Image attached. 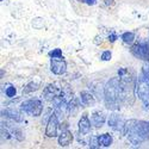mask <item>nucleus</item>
<instances>
[{
    "label": "nucleus",
    "instance_id": "nucleus-1",
    "mask_svg": "<svg viewBox=\"0 0 149 149\" xmlns=\"http://www.w3.org/2000/svg\"><path fill=\"white\" fill-rule=\"evenodd\" d=\"M123 135L127 136L131 144L140 146L142 142L149 140V122L137 119L127 120Z\"/></svg>",
    "mask_w": 149,
    "mask_h": 149
},
{
    "label": "nucleus",
    "instance_id": "nucleus-2",
    "mask_svg": "<svg viewBox=\"0 0 149 149\" xmlns=\"http://www.w3.org/2000/svg\"><path fill=\"white\" fill-rule=\"evenodd\" d=\"M118 75L120 80V97L122 104L132 105L135 100V91H136V80L134 73L130 69L122 68L118 70Z\"/></svg>",
    "mask_w": 149,
    "mask_h": 149
},
{
    "label": "nucleus",
    "instance_id": "nucleus-3",
    "mask_svg": "<svg viewBox=\"0 0 149 149\" xmlns=\"http://www.w3.org/2000/svg\"><path fill=\"white\" fill-rule=\"evenodd\" d=\"M104 100L109 110H118L122 104L120 97V80L119 78L110 79L104 86Z\"/></svg>",
    "mask_w": 149,
    "mask_h": 149
},
{
    "label": "nucleus",
    "instance_id": "nucleus-4",
    "mask_svg": "<svg viewBox=\"0 0 149 149\" xmlns=\"http://www.w3.org/2000/svg\"><path fill=\"white\" fill-rule=\"evenodd\" d=\"M136 93L144 105V109H149V73L144 68L143 72L140 74L136 82Z\"/></svg>",
    "mask_w": 149,
    "mask_h": 149
},
{
    "label": "nucleus",
    "instance_id": "nucleus-5",
    "mask_svg": "<svg viewBox=\"0 0 149 149\" xmlns=\"http://www.w3.org/2000/svg\"><path fill=\"white\" fill-rule=\"evenodd\" d=\"M20 109L22 111H24L25 113L32 117H38L41 116L43 111V105L40 99H29V100H25L22 103Z\"/></svg>",
    "mask_w": 149,
    "mask_h": 149
},
{
    "label": "nucleus",
    "instance_id": "nucleus-6",
    "mask_svg": "<svg viewBox=\"0 0 149 149\" xmlns=\"http://www.w3.org/2000/svg\"><path fill=\"white\" fill-rule=\"evenodd\" d=\"M130 52L135 57L143 61H149V40L146 42L136 43L135 45L131 47Z\"/></svg>",
    "mask_w": 149,
    "mask_h": 149
},
{
    "label": "nucleus",
    "instance_id": "nucleus-7",
    "mask_svg": "<svg viewBox=\"0 0 149 149\" xmlns=\"http://www.w3.org/2000/svg\"><path fill=\"white\" fill-rule=\"evenodd\" d=\"M58 130V118L56 113H53L47 123V129H45V136L47 137H56Z\"/></svg>",
    "mask_w": 149,
    "mask_h": 149
},
{
    "label": "nucleus",
    "instance_id": "nucleus-8",
    "mask_svg": "<svg viewBox=\"0 0 149 149\" xmlns=\"http://www.w3.org/2000/svg\"><path fill=\"white\" fill-rule=\"evenodd\" d=\"M50 69L56 75H63L67 70V63L65 60L61 58H52L50 61Z\"/></svg>",
    "mask_w": 149,
    "mask_h": 149
},
{
    "label": "nucleus",
    "instance_id": "nucleus-9",
    "mask_svg": "<svg viewBox=\"0 0 149 149\" xmlns=\"http://www.w3.org/2000/svg\"><path fill=\"white\" fill-rule=\"evenodd\" d=\"M62 92V87H58L57 84H49L43 91V97L48 102H53V99Z\"/></svg>",
    "mask_w": 149,
    "mask_h": 149
},
{
    "label": "nucleus",
    "instance_id": "nucleus-10",
    "mask_svg": "<svg viewBox=\"0 0 149 149\" xmlns=\"http://www.w3.org/2000/svg\"><path fill=\"white\" fill-rule=\"evenodd\" d=\"M22 110V109H20ZM20 110L18 109H13V107H8V109H5L1 111V115L6 118H10L11 120H13V122H17V123H20L23 122L24 117L20 112Z\"/></svg>",
    "mask_w": 149,
    "mask_h": 149
},
{
    "label": "nucleus",
    "instance_id": "nucleus-11",
    "mask_svg": "<svg viewBox=\"0 0 149 149\" xmlns=\"http://www.w3.org/2000/svg\"><path fill=\"white\" fill-rule=\"evenodd\" d=\"M107 123H109V127H111L112 129H115V130H117V131H120V132L123 134V131H124V125H125V122L122 120L118 115L112 113V115L110 116Z\"/></svg>",
    "mask_w": 149,
    "mask_h": 149
},
{
    "label": "nucleus",
    "instance_id": "nucleus-12",
    "mask_svg": "<svg viewBox=\"0 0 149 149\" xmlns=\"http://www.w3.org/2000/svg\"><path fill=\"white\" fill-rule=\"evenodd\" d=\"M91 124H92V122H90L88 116L86 113H84L82 117L79 120V124H78V125H79V132L81 135L90 134V131H91Z\"/></svg>",
    "mask_w": 149,
    "mask_h": 149
},
{
    "label": "nucleus",
    "instance_id": "nucleus-13",
    "mask_svg": "<svg viewBox=\"0 0 149 149\" xmlns=\"http://www.w3.org/2000/svg\"><path fill=\"white\" fill-rule=\"evenodd\" d=\"M91 122L94 127L102 128L105 123V115L102 112V111H94L91 116Z\"/></svg>",
    "mask_w": 149,
    "mask_h": 149
},
{
    "label": "nucleus",
    "instance_id": "nucleus-14",
    "mask_svg": "<svg viewBox=\"0 0 149 149\" xmlns=\"http://www.w3.org/2000/svg\"><path fill=\"white\" fill-rule=\"evenodd\" d=\"M58 144L61 146V147H67V146H69L70 143H72V141H73V135H72V132L70 131H68V130H62V132H61V135L58 136Z\"/></svg>",
    "mask_w": 149,
    "mask_h": 149
},
{
    "label": "nucleus",
    "instance_id": "nucleus-15",
    "mask_svg": "<svg viewBox=\"0 0 149 149\" xmlns=\"http://www.w3.org/2000/svg\"><path fill=\"white\" fill-rule=\"evenodd\" d=\"M80 100L85 106H93L95 104V98L91 92L82 91L80 93Z\"/></svg>",
    "mask_w": 149,
    "mask_h": 149
},
{
    "label": "nucleus",
    "instance_id": "nucleus-16",
    "mask_svg": "<svg viewBox=\"0 0 149 149\" xmlns=\"http://www.w3.org/2000/svg\"><path fill=\"white\" fill-rule=\"evenodd\" d=\"M66 110H67L68 115H69V116H73V117L78 113L79 104H78V102H77V99H75V98H70V100H69V103H68Z\"/></svg>",
    "mask_w": 149,
    "mask_h": 149
},
{
    "label": "nucleus",
    "instance_id": "nucleus-17",
    "mask_svg": "<svg viewBox=\"0 0 149 149\" xmlns=\"http://www.w3.org/2000/svg\"><path fill=\"white\" fill-rule=\"evenodd\" d=\"M98 143H99V146L107 148L112 144V136L110 134H103L100 136H98Z\"/></svg>",
    "mask_w": 149,
    "mask_h": 149
},
{
    "label": "nucleus",
    "instance_id": "nucleus-18",
    "mask_svg": "<svg viewBox=\"0 0 149 149\" xmlns=\"http://www.w3.org/2000/svg\"><path fill=\"white\" fill-rule=\"evenodd\" d=\"M41 87V85L38 84V82H30V84H28L25 87H24V90H23V94H26V93H31V92H33V91H37Z\"/></svg>",
    "mask_w": 149,
    "mask_h": 149
},
{
    "label": "nucleus",
    "instance_id": "nucleus-19",
    "mask_svg": "<svg viewBox=\"0 0 149 149\" xmlns=\"http://www.w3.org/2000/svg\"><path fill=\"white\" fill-rule=\"evenodd\" d=\"M122 40H123V42L124 43H127V44H131L132 42H134V40H135V33L134 32H124L123 35H122Z\"/></svg>",
    "mask_w": 149,
    "mask_h": 149
},
{
    "label": "nucleus",
    "instance_id": "nucleus-20",
    "mask_svg": "<svg viewBox=\"0 0 149 149\" xmlns=\"http://www.w3.org/2000/svg\"><path fill=\"white\" fill-rule=\"evenodd\" d=\"M5 94H6L8 98H13V97H16V94H17V90H16V87H15V86H12V85H8L7 87H6V90H5Z\"/></svg>",
    "mask_w": 149,
    "mask_h": 149
},
{
    "label": "nucleus",
    "instance_id": "nucleus-21",
    "mask_svg": "<svg viewBox=\"0 0 149 149\" xmlns=\"http://www.w3.org/2000/svg\"><path fill=\"white\" fill-rule=\"evenodd\" d=\"M49 56H50L52 58H61L62 57V50L58 49V48L53 49V50L49 53Z\"/></svg>",
    "mask_w": 149,
    "mask_h": 149
},
{
    "label": "nucleus",
    "instance_id": "nucleus-22",
    "mask_svg": "<svg viewBox=\"0 0 149 149\" xmlns=\"http://www.w3.org/2000/svg\"><path fill=\"white\" fill-rule=\"evenodd\" d=\"M111 52H109V50H106V52H104L103 54H102V60L103 61H110L111 60Z\"/></svg>",
    "mask_w": 149,
    "mask_h": 149
},
{
    "label": "nucleus",
    "instance_id": "nucleus-23",
    "mask_svg": "<svg viewBox=\"0 0 149 149\" xmlns=\"http://www.w3.org/2000/svg\"><path fill=\"white\" fill-rule=\"evenodd\" d=\"M1 135H3V139L4 137L5 139H10V134L6 130H4V127H1Z\"/></svg>",
    "mask_w": 149,
    "mask_h": 149
},
{
    "label": "nucleus",
    "instance_id": "nucleus-24",
    "mask_svg": "<svg viewBox=\"0 0 149 149\" xmlns=\"http://www.w3.org/2000/svg\"><path fill=\"white\" fill-rule=\"evenodd\" d=\"M80 1L87 4V5H94V4L97 3V0H80Z\"/></svg>",
    "mask_w": 149,
    "mask_h": 149
},
{
    "label": "nucleus",
    "instance_id": "nucleus-25",
    "mask_svg": "<svg viewBox=\"0 0 149 149\" xmlns=\"http://www.w3.org/2000/svg\"><path fill=\"white\" fill-rule=\"evenodd\" d=\"M116 38H117V36H116L115 33H112L111 36H109V40H110L111 42H115V41H116Z\"/></svg>",
    "mask_w": 149,
    "mask_h": 149
},
{
    "label": "nucleus",
    "instance_id": "nucleus-26",
    "mask_svg": "<svg viewBox=\"0 0 149 149\" xmlns=\"http://www.w3.org/2000/svg\"><path fill=\"white\" fill-rule=\"evenodd\" d=\"M105 3H106V5H111V6H113V5H115L113 0H105Z\"/></svg>",
    "mask_w": 149,
    "mask_h": 149
}]
</instances>
